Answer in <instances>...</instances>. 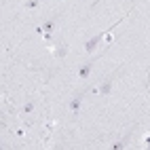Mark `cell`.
I'll return each instance as SVG.
<instances>
[{"instance_id":"6da1fadb","label":"cell","mask_w":150,"mask_h":150,"mask_svg":"<svg viewBox=\"0 0 150 150\" xmlns=\"http://www.w3.org/2000/svg\"><path fill=\"white\" fill-rule=\"evenodd\" d=\"M55 25H57V17H51V19H47V21L42 23V36L47 38V40H51V36L55 32Z\"/></svg>"},{"instance_id":"7a4b0ae2","label":"cell","mask_w":150,"mask_h":150,"mask_svg":"<svg viewBox=\"0 0 150 150\" xmlns=\"http://www.w3.org/2000/svg\"><path fill=\"white\" fill-rule=\"evenodd\" d=\"M108 34V30H104V32H99V34H95L93 38H89V40H87V45H85V51L87 53H93L95 51V47L99 45V40H102V38Z\"/></svg>"},{"instance_id":"3957f363","label":"cell","mask_w":150,"mask_h":150,"mask_svg":"<svg viewBox=\"0 0 150 150\" xmlns=\"http://www.w3.org/2000/svg\"><path fill=\"white\" fill-rule=\"evenodd\" d=\"M83 97H85V91H78L74 95V99L70 102V110H72V114L76 116L78 112H81V104H83Z\"/></svg>"},{"instance_id":"277c9868","label":"cell","mask_w":150,"mask_h":150,"mask_svg":"<svg viewBox=\"0 0 150 150\" xmlns=\"http://www.w3.org/2000/svg\"><path fill=\"white\" fill-rule=\"evenodd\" d=\"M114 78H116V74H110L106 81L102 83V87H99V93H102V95H108L110 91H112V83H114Z\"/></svg>"},{"instance_id":"5b68a950","label":"cell","mask_w":150,"mask_h":150,"mask_svg":"<svg viewBox=\"0 0 150 150\" xmlns=\"http://www.w3.org/2000/svg\"><path fill=\"white\" fill-rule=\"evenodd\" d=\"M91 68H93V59L81 66V70H78V76H81L83 81H85V78H89V74H91Z\"/></svg>"},{"instance_id":"8992f818","label":"cell","mask_w":150,"mask_h":150,"mask_svg":"<svg viewBox=\"0 0 150 150\" xmlns=\"http://www.w3.org/2000/svg\"><path fill=\"white\" fill-rule=\"evenodd\" d=\"M131 133H133V131H129L127 135H123V139H118V142H114V144H112V150H123V148L127 146V142H129V137H131Z\"/></svg>"},{"instance_id":"52a82bcc","label":"cell","mask_w":150,"mask_h":150,"mask_svg":"<svg viewBox=\"0 0 150 150\" xmlns=\"http://www.w3.org/2000/svg\"><path fill=\"white\" fill-rule=\"evenodd\" d=\"M55 55H57V57H66V55H68V45H59V47L55 49Z\"/></svg>"},{"instance_id":"ba28073f","label":"cell","mask_w":150,"mask_h":150,"mask_svg":"<svg viewBox=\"0 0 150 150\" xmlns=\"http://www.w3.org/2000/svg\"><path fill=\"white\" fill-rule=\"evenodd\" d=\"M38 6V0H25V8H36Z\"/></svg>"},{"instance_id":"9c48e42d","label":"cell","mask_w":150,"mask_h":150,"mask_svg":"<svg viewBox=\"0 0 150 150\" xmlns=\"http://www.w3.org/2000/svg\"><path fill=\"white\" fill-rule=\"evenodd\" d=\"M32 110H34V104H32V102H28V104L23 106V112H32Z\"/></svg>"},{"instance_id":"30bf717a","label":"cell","mask_w":150,"mask_h":150,"mask_svg":"<svg viewBox=\"0 0 150 150\" xmlns=\"http://www.w3.org/2000/svg\"><path fill=\"white\" fill-rule=\"evenodd\" d=\"M146 146H150V135H148V137H146Z\"/></svg>"}]
</instances>
